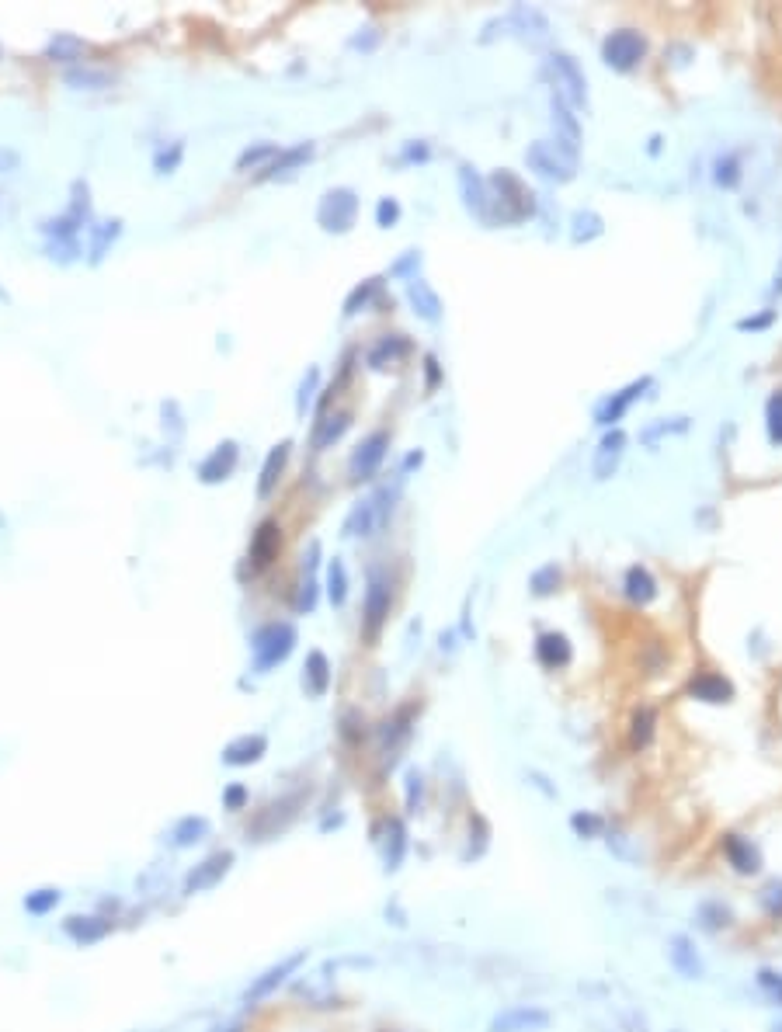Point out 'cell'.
Returning <instances> with one entry per match:
<instances>
[{"instance_id": "e575fe53", "label": "cell", "mask_w": 782, "mask_h": 1032, "mask_svg": "<svg viewBox=\"0 0 782 1032\" xmlns=\"http://www.w3.org/2000/svg\"><path fill=\"white\" fill-rule=\"evenodd\" d=\"M602 230H605L602 216L591 209H577L574 219H570V240H574V244H588V240L602 237Z\"/></svg>"}, {"instance_id": "8992f818", "label": "cell", "mask_w": 782, "mask_h": 1032, "mask_svg": "<svg viewBox=\"0 0 782 1032\" xmlns=\"http://www.w3.org/2000/svg\"><path fill=\"white\" fill-rule=\"evenodd\" d=\"M393 605V581L386 570L372 567L369 570V588H365V605H362V633L365 640H376L379 629H383L386 616H390Z\"/></svg>"}, {"instance_id": "7bdbcfd3", "label": "cell", "mask_w": 782, "mask_h": 1032, "mask_svg": "<svg viewBox=\"0 0 782 1032\" xmlns=\"http://www.w3.org/2000/svg\"><path fill=\"white\" fill-rule=\"evenodd\" d=\"M313 609H317V574H303L296 588V612L310 616Z\"/></svg>"}, {"instance_id": "bcb514c9", "label": "cell", "mask_w": 782, "mask_h": 1032, "mask_svg": "<svg viewBox=\"0 0 782 1032\" xmlns=\"http://www.w3.org/2000/svg\"><path fill=\"white\" fill-rule=\"evenodd\" d=\"M317 383H320V369H317V365H313V369L303 376V383H299V397H296V411H299V414H306V407H310V400H313V390H317Z\"/></svg>"}, {"instance_id": "f6af8a7d", "label": "cell", "mask_w": 782, "mask_h": 1032, "mask_svg": "<svg viewBox=\"0 0 782 1032\" xmlns=\"http://www.w3.org/2000/svg\"><path fill=\"white\" fill-rule=\"evenodd\" d=\"M397 223H400V202L393 199V195H383V199L376 202V226L390 230V226H397Z\"/></svg>"}, {"instance_id": "836d02e7", "label": "cell", "mask_w": 782, "mask_h": 1032, "mask_svg": "<svg viewBox=\"0 0 782 1032\" xmlns=\"http://www.w3.org/2000/svg\"><path fill=\"white\" fill-rule=\"evenodd\" d=\"M654 727H657V709L654 706H640L630 720V748L643 751L654 741Z\"/></svg>"}, {"instance_id": "e0dca14e", "label": "cell", "mask_w": 782, "mask_h": 1032, "mask_svg": "<svg viewBox=\"0 0 782 1032\" xmlns=\"http://www.w3.org/2000/svg\"><path fill=\"white\" fill-rule=\"evenodd\" d=\"M233 866V852H213L185 876V894H202V890H213Z\"/></svg>"}, {"instance_id": "d590c367", "label": "cell", "mask_w": 782, "mask_h": 1032, "mask_svg": "<svg viewBox=\"0 0 782 1032\" xmlns=\"http://www.w3.org/2000/svg\"><path fill=\"white\" fill-rule=\"evenodd\" d=\"M682 431H689V417H685V414H678V417H661L657 424H647V428L640 431V442L654 449V445L661 442V438L682 435Z\"/></svg>"}, {"instance_id": "6f0895ef", "label": "cell", "mask_w": 782, "mask_h": 1032, "mask_svg": "<svg viewBox=\"0 0 782 1032\" xmlns=\"http://www.w3.org/2000/svg\"><path fill=\"white\" fill-rule=\"evenodd\" d=\"M14 164H18V153L0 150V171H4V167H14Z\"/></svg>"}, {"instance_id": "5b68a950", "label": "cell", "mask_w": 782, "mask_h": 1032, "mask_svg": "<svg viewBox=\"0 0 782 1032\" xmlns=\"http://www.w3.org/2000/svg\"><path fill=\"white\" fill-rule=\"evenodd\" d=\"M647 56V39L637 28H616L602 39V63L616 73H630L637 70Z\"/></svg>"}, {"instance_id": "4dcf8cb0", "label": "cell", "mask_w": 782, "mask_h": 1032, "mask_svg": "<svg viewBox=\"0 0 782 1032\" xmlns=\"http://www.w3.org/2000/svg\"><path fill=\"white\" fill-rule=\"evenodd\" d=\"M723 855H727L737 873H758V852L741 834H727V838H723Z\"/></svg>"}, {"instance_id": "4fadbf2b", "label": "cell", "mask_w": 782, "mask_h": 1032, "mask_svg": "<svg viewBox=\"0 0 782 1032\" xmlns=\"http://www.w3.org/2000/svg\"><path fill=\"white\" fill-rule=\"evenodd\" d=\"M550 112H553V143L567 153V157L577 160V150H581V122H577L574 108L567 105L560 94H550Z\"/></svg>"}, {"instance_id": "5bb4252c", "label": "cell", "mask_w": 782, "mask_h": 1032, "mask_svg": "<svg viewBox=\"0 0 782 1032\" xmlns=\"http://www.w3.org/2000/svg\"><path fill=\"white\" fill-rule=\"evenodd\" d=\"M626 431L623 428H609L602 435V442H598V449H595V459H591V477L595 480H609V477H616V470H619V463H623V456H626Z\"/></svg>"}, {"instance_id": "3957f363", "label": "cell", "mask_w": 782, "mask_h": 1032, "mask_svg": "<svg viewBox=\"0 0 782 1032\" xmlns=\"http://www.w3.org/2000/svg\"><path fill=\"white\" fill-rule=\"evenodd\" d=\"M296 626L292 622H265L258 633L251 636V654H254V671L268 675L272 668H279L285 657L296 650Z\"/></svg>"}, {"instance_id": "8d00e7d4", "label": "cell", "mask_w": 782, "mask_h": 1032, "mask_svg": "<svg viewBox=\"0 0 782 1032\" xmlns=\"http://www.w3.org/2000/svg\"><path fill=\"white\" fill-rule=\"evenodd\" d=\"M327 598H331L334 609H341V605L348 602V570L345 563H341V556H334V560L327 563Z\"/></svg>"}, {"instance_id": "f907efd6", "label": "cell", "mask_w": 782, "mask_h": 1032, "mask_svg": "<svg viewBox=\"0 0 782 1032\" xmlns=\"http://www.w3.org/2000/svg\"><path fill=\"white\" fill-rule=\"evenodd\" d=\"M428 157H431V146L425 139H411V143L404 146V153H400V164H425Z\"/></svg>"}, {"instance_id": "7c38bea8", "label": "cell", "mask_w": 782, "mask_h": 1032, "mask_svg": "<svg viewBox=\"0 0 782 1032\" xmlns=\"http://www.w3.org/2000/svg\"><path fill=\"white\" fill-rule=\"evenodd\" d=\"M456 181H459V195H463L466 212L477 216L480 223H491V192H487V178H480V171L473 164H459Z\"/></svg>"}, {"instance_id": "ba28073f", "label": "cell", "mask_w": 782, "mask_h": 1032, "mask_svg": "<svg viewBox=\"0 0 782 1032\" xmlns=\"http://www.w3.org/2000/svg\"><path fill=\"white\" fill-rule=\"evenodd\" d=\"M358 216V195L352 188H331L324 192L317 206V223L324 226L327 233H348L355 226Z\"/></svg>"}, {"instance_id": "ab89813d", "label": "cell", "mask_w": 782, "mask_h": 1032, "mask_svg": "<svg viewBox=\"0 0 782 1032\" xmlns=\"http://www.w3.org/2000/svg\"><path fill=\"white\" fill-rule=\"evenodd\" d=\"M713 181L720 188H737L741 185V157L737 153H720L713 164Z\"/></svg>"}, {"instance_id": "7402d4cb", "label": "cell", "mask_w": 782, "mask_h": 1032, "mask_svg": "<svg viewBox=\"0 0 782 1032\" xmlns=\"http://www.w3.org/2000/svg\"><path fill=\"white\" fill-rule=\"evenodd\" d=\"M265 755H268V737L265 734H244V737H237V741H230L223 748V765L244 768V765H254V761H261Z\"/></svg>"}, {"instance_id": "f546056e", "label": "cell", "mask_w": 782, "mask_h": 1032, "mask_svg": "<svg viewBox=\"0 0 782 1032\" xmlns=\"http://www.w3.org/2000/svg\"><path fill=\"white\" fill-rule=\"evenodd\" d=\"M348 428H352V414H348V411L324 414V421H317V428H313V449H317V452L331 449L334 442H341V438H345Z\"/></svg>"}, {"instance_id": "484cf974", "label": "cell", "mask_w": 782, "mask_h": 1032, "mask_svg": "<svg viewBox=\"0 0 782 1032\" xmlns=\"http://www.w3.org/2000/svg\"><path fill=\"white\" fill-rule=\"evenodd\" d=\"M689 695L699 702H713V706H720V702L734 699V685H730L723 675H716V671H699V675L689 682Z\"/></svg>"}, {"instance_id": "52a82bcc", "label": "cell", "mask_w": 782, "mask_h": 1032, "mask_svg": "<svg viewBox=\"0 0 782 1032\" xmlns=\"http://www.w3.org/2000/svg\"><path fill=\"white\" fill-rule=\"evenodd\" d=\"M525 164H529V171H536L539 178L560 181V185L574 181V174H577V160L567 157L553 139H536V143H529V150H525Z\"/></svg>"}, {"instance_id": "9a60e30c", "label": "cell", "mask_w": 782, "mask_h": 1032, "mask_svg": "<svg viewBox=\"0 0 782 1032\" xmlns=\"http://www.w3.org/2000/svg\"><path fill=\"white\" fill-rule=\"evenodd\" d=\"M112 928L115 921L105 918V914H70V918L63 921V935H67L73 946H98L101 939L112 935Z\"/></svg>"}, {"instance_id": "30bf717a", "label": "cell", "mask_w": 782, "mask_h": 1032, "mask_svg": "<svg viewBox=\"0 0 782 1032\" xmlns=\"http://www.w3.org/2000/svg\"><path fill=\"white\" fill-rule=\"evenodd\" d=\"M650 386H654V379H650V376H640V379H633L630 386H623L619 393L605 397L602 404L595 407V424H598V428H605V431H609V428H619V421L626 417V411H630V407L637 404V400L650 390Z\"/></svg>"}, {"instance_id": "74e56055", "label": "cell", "mask_w": 782, "mask_h": 1032, "mask_svg": "<svg viewBox=\"0 0 782 1032\" xmlns=\"http://www.w3.org/2000/svg\"><path fill=\"white\" fill-rule=\"evenodd\" d=\"M560 581H564V570H560L557 563H543L539 570H532L529 588H532V595H536V598H546V595H553V591L560 588Z\"/></svg>"}, {"instance_id": "816d5d0a", "label": "cell", "mask_w": 782, "mask_h": 1032, "mask_svg": "<svg viewBox=\"0 0 782 1032\" xmlns=\"http://www.w3.org/2000/svg\"><path fill=\"white\" fill-rule=\"evenodd\" d=\"M181 153H185V146H181V143H174L171 146V153H157V160H153V167H157V174H171L174 171V167H178L181 164Z\"/></svg>"}, {"instance_id": "d6986e66", "label": "cell", "mask_w": 782, "mask_h": 1032, "mask_svg": "<svg viewBox=\"0 0 782 1032\" xmlns=\"http://www.w3.org/2000/svg\"><path fill=\"white\" fill-rule=\"evenodd\" d=\"M279 550H282V525L275 522V518H265L251 536V567L254 570L272 567Z\"/></svg>"}, {"instance_id": "1f68e13d", "label": "cell", "mask_w": 782, "mask_h": 1032, "mask_svg": "<svg viewBox=\"0 0 782 1032\" xmlns=\"http://www.w3.org/2000/svg\"><path fill=\"white\" fill-rule=\"evenodd\" d=\"M206 834H209L206 817H195V814L181 817V821L171 827V848H192V845H199Z\"/></svg>"}, {"instance_id": "60d3db41", "label": "cell", "mask_w": 782, "mask_h": 1032, "mask_svg": "<svg viewBox=\"0 0 782 1032\" xmlns=\"http://www.w3.org/2000/svg\"><path fill=\"white\" fill-rule=\"evenodd\" d=\"M383 289V278H365L362 285H355L352 289V296L345 299V317H355L358 310H365V306L376 299V292Z\"/></svg>"}, {"instance_id": "2e32d148", "label": "cell", "mask_w": 782, "mask_h": 1032, "mask_svg": "<svg viewBox=\"0 0 782 1032\" xmlns=\"http://www.w3.org/2000/svg\"><path fill=\"white\" fill-rule=\"evenodd\" d=\"M237 459H240V445L233 442V438H226V442H219L213 452H209L206 459L199 463V470H195V477H199L202 483H223V480H230V473L237 470Z\"/></svg>"}, {"instance_id": "f35d334b", "label": "cell", "mask_w": 782, "mask_h": 1032, "mask_svg": "<svg viewBox=\"0 0 782 1032\" xmlns=\"http://www.w3.org/2000/svg\"><path fill=\"white\" fill-rule=\"evenodd\" d=\"M275 153H279V146L275 143H258V146H247L244 153L237 157V171H265L268 164L275 160Z\"/></svg>"}, {"instance_id": "9f6ffc18", "label": "cell", "mask_w": 782, "mask_h": 1032, "mask_svg": "<svg viewBox=\"0 0 782 1032\" xmlns=\"http://www.w3.org/2000/svg\"><path fill=\"white\" fill-rule=\"evenodd\" d=\"M421 463H425V452H411V456H407L404 459V470H414V466H421Z\"/></svg>"}, {"instance_id": "7dc6e473", "label": "cell", "mask_w": 782, "mask_h": 1032, "mask_svg": "<svg viewBox=\"0 0 782 1032\" xmlns=\"http://www.w3.org/2000/svg\"><path fill=\"white\" fill-rule=\"evenodd\" d=\"M418 268H421V251H404V258L390 268V278H404L407 282V278L418 275Z\"/></svg>"}, {"instance_id": "ac0fdd59", "label": "cell", "mask_w": 782, "mask_h": 1032, "mask_svg": "<svg viewBox=\"0 0 782 1032\" xmlns=\"http://www.w3.org/2000/svg\"><path fill=\"white\" fill-rule=\"evenodd\" d=\"M411 723H414V706H400L397 713L379 727V744H383V755L390 765L397 761L400 748L411 741Z\"/></svg>"}, {"instance_id": "db71d44e", "label": "cell", "mask_w": 782, "mask_h": 1032, "mask_svg": "<svg viewBox=\"0 0 782 1032\" xmlns=\"http://www.w3.org/2000/svg\"><path fill=\"white\" fill-rule=\"evenodd\" d=\"M570 827H574L577 834H584V838H595V834L602 831V821L591 817V814H574L570 817Z\"/></svg>"}, {"instance_id": "d6a6232c", "label": "cell", "mask_w": 782, "mask_h": 1032, "mask_svg": "<svg viewBox=\"0 0 782 1032\" xmlns=\"http://www.w3.org/2000/svg\"><path fill=\"white\" fill-rule=\"evenodd\" d=\"M60 904H63V890H60V887H39V890H28L25 900H21V907H25V914H32V918H46V914H53Z\"/></svg>"}, {"instance_id": "680465c9", "label": "cell", "mask_w": 782, "mask_h": 1032, "mask_svg": "<svg viewBox=\"0 0 782 1032\" xmlns=\"http://www.w3.org/2000/svg\"><path fill=\"white\" fill-rule=\"evenodd\" d=\"M661 143H664L661 136H650V153H661Z\"/></svg>"}, {"instance_id": "ee69618b", "label": "cell", "mask_w": 782, "mask_h": 1032, "mask_svg": "<svg viewBox=\"0 0 782 1032\" xmlns=\"http://www.w3.org/2000/svg\"><path fill=\"white\" fill-rule=\"evenodd\" d=\"M247 803H251V793H247L244 782H230V786L223 789V810L240 814V810H247Z\"/></svg>"}, {"instance_id": "277c9868", "label": "cell", "mask_w": 782, "mask_h": 1032, "mask_svg": "<svg viewBox=\"0 0 782 1032\" xmlns=\"http://www.w3.org/2000/svg\"><path fill=\"white\" fill-rule=\"evenodd\" d=\"M546 73H550L553 80V94H560L570 108H588V80H584V70L574 56L550 53Z\"/></svg>"}, {"instance_id": "83f0119b", "label": "cell", "mask_w": 782, "mask_h": 1032, "mask_svg": "<svg viewBox=\"0 0 782 1032\" xmlns=\"http://www.w3.org/2000/svg\"><path fill=\"white\" fill-rule=\"evenodd\" d=\"M289 456H292V442H289V438H285V442H279V445H275V449L265 456V466H261V480H258V497H261V501L275 494V487H279V480H282V473H285V463H289Z\"/></svg>"}, {"instance_id": "681fc988", "label": "cell", "mask_w": 782, "mask_h": 1032, "mask_svg": "<svg viewBox=\"0 0 782 1032\" xmlns=\"http://www.w3.org/2000/svg\"><path fill=\"white\" fill-rule=\"evenodd\" d=\"M119 230H122V223H119V219H112V223H105V230H98V240H94V247H91V258H94V261H101V254H105V247L112 244L115 237H119Z\"/></svg>"}, {"instance_id": "6da1fadb", "label": "cell", "mask_w": 782, "mask_h": 1032, "mask_svg": "<svg viewBox=\"0 0 782 1032\" xmlns=\"http://www.w3.org/2000/svg\"><path fill=\"white\" fill-rule=\"evenodd\" d=\"M487 192H491V223L487 226H511V223H522L536 212V195L529 192L522 178L508 167L494 171L487 178Z\"/></svg>"}, {"instance_id": "f1b7e54d", "label": "cell", "mask_w": 782, "mask_h": 1032, "mask_svg": "<svg viewBox=\"0 0 782 1032\" xmlns=\"http://www.w3.org/2000/svg\"><path fill=\"white\" fill-rule=\"evenodd\" d=\"M303 688H306V695H313V699L327 695V688H331V661H327L324 650H310V654H306Z\"/></svg>"}, {"instance_id": "7a4b0ae2", "label": "cell", "mask_w": 782, "mask_h": 1032, "mask_svg": "<svg viewBox=\"0 0 782 1032\" xmlns=\"http://www.w3.org/2000/svg\"><path fill=\"white\" fill-rule=\"evenodd\" d=\"M393 504H397V487H379V490H372L369 497H362V501L355 504L352 511H348V518H345V525H341V536H348V539H369V536H376L379 529H383L386 522H390V515H393Z\"/></svg>"}, {"instance_id": "11a10c76", "label": "cell", "mask_w": 782, "mask_h": 1032, "mask_svg": "<svg viewBox=\"0 0 782 1032\" xmlns=\"http://www.w3.org/2000/svg\"><path fill=\"white\" fill-rule=\"evenodd\" d=\"M438 383H442V365H438V358L428 351V355H425V386H428V390H435Z\"/></svg>"}, {"instance_id": "cb8c5ba5", "label": "cell", "mask_w": 782, "mask_h": 1032, "mask_svg": "<svg viewBox=\"0 0 782 1032\" xmlns=\"http://www.w3.org/2000/svg\"><path fill=\"white\" fill-rule=\"evenodd\" d=\"M623 595H626V602H633V605H650L657 598V577L650 574L643 563H633L630 570L623 574Z\"/></svg>"}, {"instance_id": "d4e9b609", "label": "cell", "mask_w": 782, "mask_h": 1032, "mask_svg": "<svg viewBox=\"0 0 782 1032\" xmlns=\"http://www.w3.org/2000/svg\"><path fill=\"white\" fill-rule=\"evenodd\" d=\"M313 157V143L306 139V143H296V146H289V150H279L275 153V160L265 167V171L258 174V181H275V178H289L296 167H303L306 160Z\"/></svg>"}, {"instance_id": "603a6c76", "label": "cell", "mask_w": 782, "mask_h": 1032, "mask_svg": "<svg viewBox=\"0 0 782 1032\" xmlns=\"http://www.w3.org/2000/svg\"><path fill=\"white\" fill-rule=\"evenodd\" d=\"M550 1026V1012L543 1008H511L491 1022V1032H536Z\"/></svg>"}, {"instance_id": "44dd1931", "label": "cell", "mask_w": 782, "mask_h": 1032, "mask_svg": "<svg viewBox=\"0 0 782 1032\" xmlns=\"http://www.w3.org/2000/svg\"><path fill=\"white\" fill-rule=\"evenodd\" d=\"M536 661L543 664V668H550V671L567 668V664L574 661V647H570V640H567L564 633H557V629H550V633H539L536 636Z\"/></svg>"}, {"instance_id": "9c48e42d", "label": "cell", "mask_w": 782, "mask_h": 1032, "mask_svg": "<svg viewBox=\"0 0 782 1032\" xmlns=\"http://www.w3.org/2000/svg\"><path fill=\"white\" fill-rule=\"evenodd\" d=\"M386 452H390V435H386V431H372V435H365L362 442H358V449L352 452V459H348L352 483H365V480L376 477L379 466H383V459H386Z\"/></svg>"}, {"instance_id": "b9f144b4", "label": "cell", "mask_w": 782, "mask_h": 1032, "mask_svg": "<svg viewBox=\"0 0 782 1032\" xmlns=\"http://www.w3.org/2000/svg\"><path fill=\"white\" fill-rule=\"evenodd\" d=\"M765 431H769L772 445H782V390L765 400Z\"/></svg>"}, {"instance_id": "c3c4849f", "label": "cell", "mask_w": 782, "mask_h": 1032, "mask_svg": "<svg viewBox=\"0 0 782 1032\" xmlns=\"http://www.w3.org/2000/svg\"><path fill=\"white\" fill-rule=\"evenodd\" d=\"M776 324V310H762V313H755V317H741L737 320V331H769V327Z\"/></svg>"}, {"instance_id": "8fae6325", "label": "cell", "mask_w": 782, "mask_h": 1032, "mask_svg": "<svg viewBox=\"0 0 782 1032\" xmlns=\"http://www.w3.org/2000/svg\"><path fill=\"white\" fill-rule=\"evenodd\" d=\"M306 963V949H299V953H292V956H285V960H279L275 966H268L261 977H254V984L244 991V1005H261L265 998H272L275 991L285 984V980L292 977V973L299 970V966Z\"/></svg>"}, {"instance_id": "ffe728a7", "label": "cell", "mask_w": 782, "mask_h": 1032, "mask_svg": "<svg viewBox=\"0 0 782 1032\" xmlns=\"http://www.w3.org/2000/svg\"><path fill=\"white\" fill-rule=\"evenodd\" d=\"M404 289H407V303L414 306V313H418L421 320H428V324H438V320H442V296L431 289V282H425L421 275H414L404 282Z\"/></svg>"}, {"instance_id": "f5cc1de1", "label": "cell", "mask_w": 782, "mask_h": 1032, "mask_svg": "<svg viewBox=\"0 0 782 1032\" xmlns=\"http://www.w3.org/2000/svg\"><path fill=\"white\" fill-rule=\"evenodd\" d=\"M390 831H393V852L386 855V866L397 869L400 855H404V824H400L397 817H390Z\"/></svg>"}, {"instance_id": "4316f807", "label": "cell", "mask_w": 782, "mask_h": 1032, "mask_svg": "<svg viewBox=\"0 0 782 1032\" xmlns=\"http://www.w3.org/2000/svg\"><path fill=\"white\" fill-rule=\"evenodd\" d=\"M414 351V344L404 338V334H386V338H379L376 344L369 348V355H365V362H369V369H386V365H397L400 358H407Z\"/></svg>"}]
</instances>
